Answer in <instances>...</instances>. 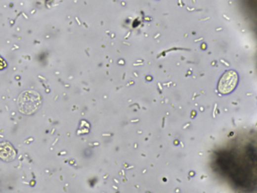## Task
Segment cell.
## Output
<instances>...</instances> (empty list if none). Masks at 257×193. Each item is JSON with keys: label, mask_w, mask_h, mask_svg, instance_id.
Listing matches in <instances>:
<instances>
[{"label": "cell", "mask_w": 257, "mask_h": 193, "mask_svg": "<svg viewBox=\"0 0 257 193\" xmlns=\"http://www.w3.org/2000/svg\"><path fill=\"white\" fill-rule=\"evenodd\" d=\"M237 82H238V77L234 70L226 71L222 76L220 81L218 83V86H217L218 91L221 94H224V95L231 93V91L234 90L237 86Z\"/></svg>", "instance_id": "obj_2"}, {"label": "cell", "mask_w": 257, "mask_h": 193, "mask_svg": "<svg viewBox=\"0 0 257 193\" xmlns=\"http://www.w3.org/2000/svg\"><path fill=\"white\" fill-rule=\"evenodd\" d=\"M6 67V63H5V61L0 57V70H3Z\"/></svg>", "instance_id": "obj_4"}, {"label": "cell", "mask_w": 257, "mask_h": 193, "mask_svg": "<svg viewBox=\"0 0 257 193\" xmlns=\"http://www.w3.org/2000/svg\"><path fill=\"white\" fill-rule=\"evenodd\" d=\"M16 157V152L10 143H0V158L5 161L13 160Z\"/></svg>", "instance_id": "obj_3"}, {"label": "cell", "mask_w": 257, "mask_h": 193, "mask_svg": "<svg viewBox=\"0 0 257 193\" xmlns=\"http://www.w3.org/2000/svg\"><path fill=\"white\" fill-rule=\"evenodd\" d=\"M43 99L39 93L34 90H26L20 95L17 100L18 109L21 113L31 115L42 107Z\"/></svg>", "instance_id": "obj_1"}]
</instances>
